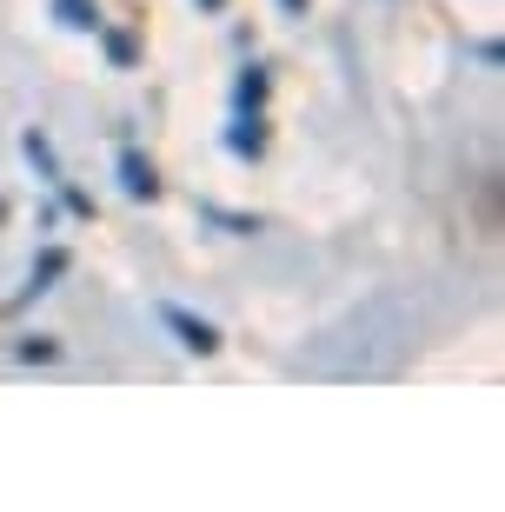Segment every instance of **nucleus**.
Segmentation results:
<instances>
[{
  "mask_svg": "<svg viewBox=\"0 0 505 512\" xmlns=\"http://www.w3.org/2000/svg\"><path fill=\"white\" fill-rule=\"evenodd\" d=\"M160 320L180 333V346H187V353H213V346H220V333H213L206 320H193V313H180V306H160Z\"/></svg>",
  "mask_w": 505,
  "mask_h": 512,
  "instance_id": "1",
  "label": "nucleus"
},
{
  "mask_svg": "<svg viewBox=\"0 0 505 512\" xmlns=\"http://www.w3.org/2000/svg\"><path fill=\"white\" fill-rule=\"evenodd\" d=\"M120 180H127L133 200H153V193H160V180H153V167L140 160V153H120Z\"/></svg>",
  "mask_w": 505,
  "mask_h": 512,
  "instance_id": "2",
  "label": "nucleus"
},
{
  "mask_svg": "<svg viewBox=\"0 0 505 512\" xmlns=\"http://www.w3.org/2000/svg\"><path fill=\"white\" fill-rule=\"evenodd\" d=\"M60 14L74 20V27H94V14H87V0H60Z\"/></svg>",
  "mask_w": 505,
  "mask_h": 512,
  "instance_id": "3",
  "label": "nucleus"
},
{
  "mask_svg": "<svg viewBox=\"0 0 505 512\" xmlns=\"http://www.w3.org/2000/svg\"><path fill=\"white\" fill-rule=\"evenodd\" d=\"M280 7H293V14H300V7H306V0H280Z\"/></svg>",
  "mask_w": 505,
  "mask_h": 512,
  "instance_id": "4",
  "label": "nucleus"
},
{
  "mask_svg": "<svg viewBox=\"0 0 505 512\" xmlns=\"http://www.w3.org/2000/svg\"><path fill=\"white\" fill-rule=\"evenodd\" d=\"M200 7H226V0H200Z\"/></svg>",
  "mask_w": 505,
  "mask_h": 512,
  "instance_id": "5",
  "label": "nucleus"
}]
</instances>
